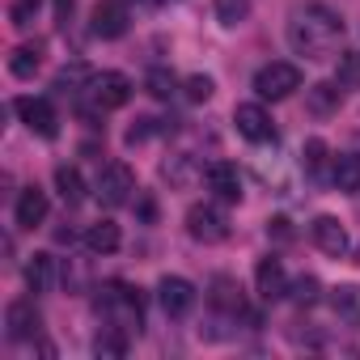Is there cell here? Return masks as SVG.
I'll return each mask as SVG.
<instances>
[{
    "instance_id": "cell-1",
    "label": "cell",
    "mask_w": 360,
    "mask_h": 360,
    "mask_svg": "<svg viewBox=\"0 0 360 360\" xmlns=\"http://www.w3.org/2000/svg\"><path fill=\"white\" fill-rule=\"evenodd\" d=\"M343 39V18L322 5V0H305L288 13V47L305 60H326Z\"/></svg>"
},
{
    "instance_id": "cell-2",
    "label": "cell",
    "mask_w": 360,
    "mask_h": 360,
    "mask_svg": "<svg viewBox=\"0 0 360 360\" xmlns=\"http://www.w3.org/2000/svg\"><path fill=\"white\" fill-rule=\"evenodd\" d=\"M98 314L106 318V326H119L127 335H140L144 326V309H140V297L123 284H106L98 292Z\"/></svg>"
},
{
    "instance_id": "cell-3",
    "label": "cell",
    "mask_w": 360,
    "mask_h": 360,
    "mask_svg": "<svg viewBox=\"0 0 360 360\" xmlns=\"http://www.w3.org/2000/svg\"><path fill=\"white\" fill-rule=\"evenodd\" d=\"M297 89H301V68L288 64V60H271V64H263L255 72V94L263 102H280V98H288Z\"/></svg>"
},
{
    "instance_id": "cell-4",
    "label": "cell",
    "mask_w": 360,
    "mask_h": 360,
    "mask_svg": "<svg viewBox=\"0 0 360 360\" xmlns=\"http://www.w3.org/2000/svg\"><path fill=\"white\" fill-rule=\"evenodd\" d=\"M131 195H136V174H131V165L127 161L102 165V174H98V200L106 208H123V204H131Z\"/></svg>"
},
{
    "instance_id": "cell-5",
    "label": "cell",
    "mask_w": 360,
    "mask_h": 360,
    "mask_svg": "<svg viewBox=\"0 0 360 360\" xmlns=\"http://www.w3.org/2000/svg\"><path fill=\"white\" fill-rule=\"evenodd\" d=\"M187 233H191L195 242H204V246H217V242L229 238V221H225L221 208H212V204H195V208L187 212Z\"/></svg>"
},
{
    "instance_id": "cell-6",
    "label": "cell",
    "mask_w": 360,
    "mask_h": 360,
    "mask_svg": "<svg viewBox=\"0 0 360 360\" xmlns=\"http://www.w3.org/2000/svg\"><path fill=\"white\" fill-rule=\"evenodd\" d=\"M13 110H18L22 123H26L30 131H39L43 140H56V136H60V119H56V110H51L47 98H18Z\"/></svg>"
},
{
    "instance_id": "cell-7",
    "label": "cell",
    "mask_w": 360,
    "mask_h": 360,
    "mask_svg": "<svg viewBox=\"0 0 360 360\" xmlns=\"http://www.w3.org/2000/svg\"><path fill=\"white\" fill-rule=\"evenodd\" d=\"M157 301H161V309H165L169 318H187L191 305H195V284L183 280V276H165V280L157 284Z\"/></svg>"
},
{
    "instance_id": "cell-8",
    "label": "cell",
    "mask_w": 360,
    "mask_h": 360,
    "mask_svg": "<svg viewBox=\"0 0 360 360\" xmlns=\"http://www.w3.org/2000/svg\"><path fill=\"white\" fill-rule=\"evenodd\" d=\"M89 98H94L98 110H119V106H127V98H131V81H127L123 72H102V77H94Z\"/></svg>"
},
{
    "instance_id": "cell-9",
    "label": "cell",
    "mask_w": 360,
    "mask_h": 360,
    "mask_svg": "<svg viewBox=\"0 0 360 360\" xmlns=\"http://www.w3.org/2000/svg\"><path fill=\"white\" fill-rule=\"evenodd\" d=\"M127 22H131V13H127L123 0H98L89 30H94L98 39H123V34H127Z\"/></svg>"
},
{
    "instance_id": "cell-10",
    "label": "cell",
    "mask_w": 360,
    "mask_h": 360,
    "mask_svg": "<svg viewBox=\"0 0 360 360\" xmlns=\"http://www.w3.org/2000/svg\"><path fill=\"white\" fill-rule=\"evenodd\" d=\"M233 123H238V131H242L246 140H255V144L276 140V123H271V115H267L259 102H242V106L233 110Z\"/></svg>"
},
{
    "instance_id": "cell-11",
    "label": "cell",
    "mask_w": 360,
    "mask_h": 360,
    "mask_svg": "<svg viewBox=\"0 0 360 360\" xmlns=\"http://www.w3.org/2000/svg\"><path fill=\"white\" fill-rule=\"evenodd\" d=\"M204 178H208V191L217 200H225V204H238L242 200V174H238L233 161H212L204 169Z\"/></svg>"
},
{
    "instance_id": "cell-12",
    "label": "cell",
    "mask_w": 360,
    "mask_h": 360,
    "mask_svg": "<svg viewBox=\"0 0 360 360\" xmlns=\"http://www.w3.org/2000/svg\"><path fill=\"white\" fill-rule=\"evenodd\" d=\"M5 326H9V339L26 343V339H39L43 318H39L34 301H9V309H5Z\"/></svg>"
},
{
    "instance_id": "cell-13",
    "label": "cell",
    "mask_w": 360,
    "mask_h": 360,
    "mask_svg": "<svg viewBox=\"0 0 360 360\" xmlns=\"http://www.w3.org/2000/svg\"><path fill=\"white\" fill-rule=\"evenodd\" d=\"M255 288H259V297L263 301H280V297H288V276H284V263L280 259H259V267H255Z\"/></svg>"
},
{
    "instance_id": "cell-14",
    "label": "cell",
    "mask_w": 360,
    "mask_h": 360,
    "mask_svg": "<svg viewBox=\"0 0 360 360\" xmlns=\"http://www.w3.org/2000/svg\"><path fill=\"white\" fill-rule=\"evenodd\" d=\"M314 246H318L322 255L343 259V255H347V229H343L335 217H318V221H314Z\"/></svg>"
},
{
    "instance_id": "cell-15",
    "label": "cell",
    "mask_w": 360,
    "mask_h": 360,
    "mask_svg": "<svg viewBox=\"0 0 360 360\" xmlns=\"http://www.w3.org/2000/svg\"><path fill=\"white\" fill-rule=\"evenodd\" d=\"M13 221H18V229H34V225H43V221H47V191L26 187L22 200H18V208H13Z\"/></svg>"
},
{
    "instance_id": "cell-16",
    "label": "cell",
    "mask_w": 360,
    "mask_h": 360,
    "mask_svg": "<svg viewBox=\"0 0 360 360\" xmlns=\"http://www.w3.org/2000/svg\"><path fill=\"white\" fill-rule=\"evenodd\" d=\"M305 110L314 119H330L339 110V81H318L305 89Z\"/></svg>"
},
{
    "instance_id": "cell-17",
    "label": "cell",
    "mask_w": 360,
    "mask_h": 360,
    "mask_svg": "<svg viewBox=\"0 0 360 360\" xmlns=\"http://www.w3.org/2000/svg\"><path fill=\"white\" fill-rule=\"evenodd\" d=\"M330 183H335L339 191H347V195L360 191V153H339V157L330 161Z\"/></svg>"
},
{
    "instance_id": "cell-18",
    "label": "cell",
    "mask_w": 360,
    "mask_h": 360,
    "mask_svg": "<svg viewBox=\"0 0 360 360\" xmlns=\"http://www.w3.org/2000/svg\"><path fill=\"white\" fill-rule=\"evenodd\" d=\"M119 225L115 221H98V225H89L85 229V246L94 250V255H110V250H119Z\"/></svg>"
},
{
    "instance_id": "cell-19",
    "label": "cell",
    "mask_w": 360,
    "mask_h": 360,
    "mask_svg": "<svg viewBox=\"0 0 360 360\" xmlns=\"http://www.w3.org/2000/svg\"><path fill=\"white\" fill-rule=\"evenodd\" d=\"M51 280H56V259L51 255H30L26 259V284H30V292H47Z\"/></svg>"
},
{
    "instance_id": "cell-20",
    "label": "cell",
    "mask_w": 360,
    "mask_h": 360,
    "mask_svg": "<svg viewBox=\"0 0 360 360\" xmlns=\"http://www.w3.org/2000/svg\"><path fill=\"white\" fill-rule=\"evenodd\" d=\"M212 305L225 309V314H242V288H238V280L217 276L212 280Z\"/></svg>"
},
{
    "instance_id": "cell-21",
    "label": "cell",
    "mask_w": 360,
    "mask_h": 360,
    "mask_svg": "<svg viewBox=\"0 0 360 360\" xmlns=\"http://www.w3.org/2000/svg\"><path fill=\"white\" fill-rule=\"evenodd\" d=\"M330 305H335V314H339L343 322L360 326V288H352V284H339V288L330 292Z\"/></svg>"
},
{
    "instance_id": "cell-22",
    "label": "cell",
    "mask_w": 360,
    "mask_h": 360,
    "mask_svg": "<svg viewBox=\"0 0 360 360\" xmlns=\"http://www.w3.org/2000/svg\"><path fill=\"white\" fill-rule=\"evenodd\" d=\"M39 64H43V47L34 43V47H18L13 56H9V72L18 77V81H30L34 72H39Z\"/></svg>"
},
{
    "instance_id": "cell-23",
    "label": "cell",
    "mask_w": 360,
    "mask_h": 360,
    "mask_svg": "<svg viewBox=\"0 0 360 360\" xmlns=\"http://www.w3.org/2000/svg\"><path fill=\"white\" fill-rule=\"evenodd\" d=\"M127 330H119V326H102V335L94 339V352L102 356V360H119L123 352H127Z\"/></svg>"
},
{
    "instance_id": "cell-24",
    "label": "cell",
    "mask_w": 360,
    "mask_h": 360,
    "mask_svg": "<svg viewBox=\"0 0 360 360\" xmlns=\"http://www.w3.org/2000/svg\"><path fill=\"white\" fill-rule=\"evenodd\" d=\"M56 187H60L64 204H81V200H85V183H81V174H77L72 165H60V169H56Z\"/></svg>"
},
{
    "instance_id": "cell-25",
    "label": "cell",
    "mask_w": 360,
    "mask_h": 360,
    "mask_svg": "<svg viewBox=\"0 0 360 360\" xmlns=\"http://www.w3.org/2000/svg\"><path fill=\"white\" fill-rule=\"evenodd\" d=\"M81 85H94V72H89L85 64L60 68V77H56V89H60V94H81Z\"/></svg>"
},
{
    "instance_id": "cell-26",
    "label": "cell",
    "mask_w": 360,
    "mask_h": 360,
    "mask_svg": "<svg viewBox=\"0 0 360 360\" xmlns=\"http://www.w3.org/2000/svg\"><path fill=\"white\" fill-rule=\"evenodd\" d=\"M144 89H148L157 102H169V98H174V89H178V81H174V72H169V68H153V72L144 77Z\"/></svg>"
},
{
    "instance_id": "cell-27",
    "label": "cell",
    "mask_w": 360,
    "mask_h": 360,
    "mask_svg": "<svg viewBox=\"0 0 360 360\" xmlns=\"http://www.w3.org/2000/svg\"><path fill=\"white\" fill-rule=\"evenodd\" d=\"M335 81H339V89H360V51H343L339 56Z\"/></svg>"
},
{
    "instance_id": "cell-28",
    "label": "cell",
    "mask_w": 360,
    "mask_h": 360,
    "mask_svg": "<svg viewBox=\"0 0 360 360\" xmlns=\"http://www.w3.org/2000/svg\"><path fill=\"white\" fill-rule=\"evenodd\" d=\"M217 18L221 26H242L250 18V0H217Z\"/></svg>"
},
{
    "instance_id": "cell-29",
    "label": "cell",
    "mask_w": 360,
    "mask_h": 360,
    "mask_svg": "<svg viewBox=\"0 0 360 360\" xmlns=\"http://www.w3.org/2000/svg\"><path fill=\"white\" fill-rule=\"evenodd\" d=\"M301 161H305V169L309 174H322V165H326V140H305V148H301Z\"/></svg>"
},
{
    "instance_id": "cell-30",
    "label": "cell",
    "mask_w": 360,
    "mask_h": 360,
    "mask_svg": "<svg viewBox=\"0 0 360 360\" xmlns=\"http://www.w3.org/2000/svg\"><path fill=\"white\" fill-rule=\"evenodd\" d=\"M39 5H43V0H13V9H9V22H13L18 30H26V26L34 22Z\"/></svg>"
},
{
    "instance_id": "cell-31",
    "label": "cell",
    "mask_w": 360,
    "mask_h": 360,
    "mask_svg": "<svg viewBox=\"0 0 360 360\" xmlns=\"http://www.w3.org/2000/svg\"><path fill=\"white\" fill-rule=\"evenodd\" d=\"M288 292H292V301H297V305H314V301H318V292H322V284H318L314 276H301Z\"/></svg>"
},
{
    "instance_id": "cell-32",
    "label": "cell",
    "mask_w": 360,
    "mask_h": 360,
    "mask_svg": "<svg viewBox=\"0 0 360 360\" xmlns=\"http://www.w3.org/2000/svg\"><path fill=\"white\" fill-rule=\"evenodd\" d=\"M212 89H217L212 77H187V98H191V102H208Z\"/></svg>"
},
{
    "instance_id": "cell-33",
    "label": "cell",
    "mask_w": 360,
    "mask_h": 360,
    "mask_svg": "<svg viewBox=\"0 0 360 360\" xmlns=\"http://www.w3.org/2000/svg\"><path fill=\"white\" fill-rule=\"evenodd\" d=\"M161 174L169 178V183H187V178H191V169H187V157H169V161L161 165Z\"/></svg>"
},
{
    "instance_id": "cell-34",
    "label": "cell",
    "mask_w": 360,
    "mask_h": 360,
    "mask_svg": "<svg viewBox=\"0 0 360 360\" xmlns=\"http://www.w3.org/2000/svg\"><path fill=\"white\" fill-rule=\"evenodd\" d=\"M153 123L157 119H136V127H127V144L136 148V144H144L148 140V131H153Z\"/></svg>"
},
{
    "instance_id": "cell-35",
    "label": "cell",
    "mask_w": 360,
    "mask_h": 360,
    "mask_svg": "<svg viewBox=\"0 0 360 360\" xmlns=\"http://www.w3.org/2000/svg\"><path fill=\"white\" fill-rule=\"evenodd\" d=\"M72 9H77V0H56V26H64V30H68Z\"/></svg>"
},
{
    "instance_id": "cell-36",
    "label": "cell",
    "mask_w": 360,
    "mask_h": 360,
    "mask_svg": "<svg viewBox=\"0 0 360 360\" xmlns=\"http://www.w3.org/2000/svg\"><path fill=\"white\" fill-rule=\"evenodd\" d=\"M267 233H276L280 242H288V238H292V229H288V221H284V217H276V221H267Z\"/></svg>"
},
{
    "instance_id": "cell-37",
    "label": "cell",
    "mask_w": 360,
    "mask_h": 360,
    "mask_svg": "<svg viewBox=\"0 0 360 360\" xmlns=\"http://www.w3.org/2000/svg\"><path fill=\"white\" fill-rule=\"evenodd\" d=\"M136 5H144V9H157V5H161V0H136Z\"/></svg>"
}]
</instances>
